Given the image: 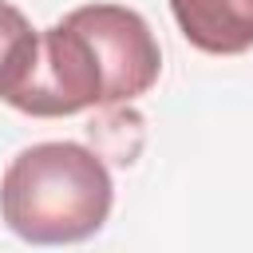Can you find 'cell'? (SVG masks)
Listing matches in <instances>:
<instances>
[{"instance_id":"6da1fadb","label":"cell","mask_w":253,"mask_h":253,"mask_svg":"<svg viewBox=\"0 0 253 253\" xmlns=\"http://www.w3.org/2000/svg\"><path fill=\"white\" fill-rule=\"evenodd\" d=\"M158 71V40L134 8L87 4L36 32V47L4 103L36 119L79 115L146 95Z\"/></svg>"},{"instance_id":"7a4b0ae2","label":"cell","mask_w":253,"mask_h":253,"mask_svg":"<svg viewBox=\"0 0 253 253\" xmlns=\"http://www.w3.org/2000/svg\"><path fill=\"white\" fill-rule=\"evenodd\" d=\"M111 202V170L79 142H36L0 178V217L32 245H67L99 233Z\"/></svg>"},{"instance_id":"3957f363","label":"cell","mask_w":253,"mask_h":253,"mask_svg":"<svg viewBox=\"0 0 253 253\" xmlns=\"http://www.w3.org/2000/svg\"><path fill=\"white\" fill-rule=\"evenodd\" d=\"M182 36L210 55L253 47V0H170Z\"/></svg>"},{"instance_id":"277c9868","label":"cell","mask_w":253,"mask_h":253,"mask_svg":"<svg viewBox=\"0 0 253 253\" xmlns=\"http://www.w3.org/2000/svg\"><path fill=\"white\" fill-rule=\"evenodd\" d=\"M32 47H36V28L28 24V16L16 4L0 0V99L8 95V87L24 71Z\"/></svg>"}]
</instances>
